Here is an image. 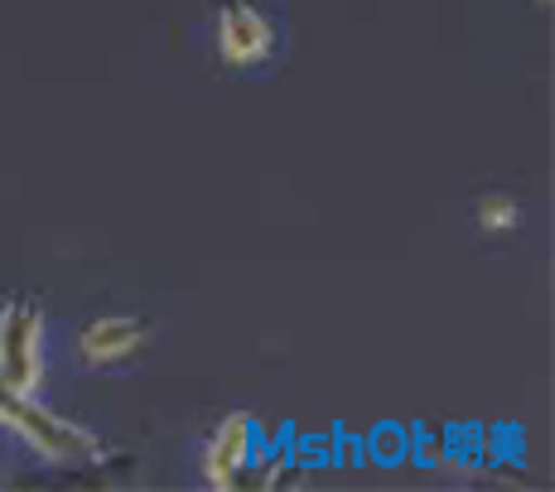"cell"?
Segmentation results:
<instances>
[{
  "label": "cell",
  "mask_w": 555,
  "mask_h": 492,
  "mask_svg": "<svg viewBox=\"0 0 555 492\" xmlns=\"http://www.w3.org/2000/svg\"><path fill=\"white\" fill-rule=\"evenodd\" d=\"M256 449V425L247 411H232L218 430L208 435V449H203V474H208L212 488H237L242 474L251 464Z\"/></svg>",
  "instance_id": "cell-4"
},
{
  "label": "cell",
  "mask_w": 555,
  "mask_h": 492,
  "mask_svg": "<svg viewBox=\"0 0 555 492\" xmlns=\"http://www.w3.org/2000/svg\"><path fill=\"white\" fill-rule=\"evenodd\" d=\"M218 53L228 68H256L275 53V25L247 0H228L218 10Z\"/></svg>",
  "instance_id": "cell-3"
},
{
  "label": "cell",
  "mask_w": 555,
  "mask_h": 492,
  "mask_svg": "<svg viewBox=\"0 0 555 492\" xmlns=\"http://www.w3.org/2000/svg\"><path fill=\"white\" fill-rule=\"evenodd\" d=\"M141 344H145V324L126 314L98 319V324L82 328V358L88 362H126Z\"/></svg>",
  "instance_id": "cell-5"
},
{
  "label": "cell",
  "mask_w": 555,
  "mask_h": 492,
  "mask_svg": "<svg viewBox=\"0 0 555 492\" xmlns=\"http://www.w3.org/2000/svg\"><path fill=\"white\" fill-rule=\"evenodd\" d=\"M0 425L15 430L20 440L35 449L39 458H49V464H88V458L102 454L92 430L63 420L59 411H44V405L35 401V391L5 387V381H0Z\"/></svg>",
  "instance_id": "cell-1"
},
{
  "label": "cell",
  "mask_w": 555,
  "mask_h": 492,
  "mask_svg": "<svg viewBox=\"0 0 555 492\" xmlns=\"http://www.w3.org/2000/svg\"><path fill=\"white\" fill-rule=\"evenodd\" d=\"M478 212H483V228H512V222H517V203L503 198V194L483 198L478 203Z\"/></svg>",
  "instance_id": "cell-6"
},
{
  "label": "cell",
  "mask_w": 555,
  "mask_h": 492,
  "mask_svg": "<svg viewBox=\"0 0 555 492\" xmlns=\"http://www.w3.org/2000/svg\"><path fill=\"white\" fill-rule=\"evenodd\" d=\"M39 372H44V314L35 299H10L0 309V381L35 391Z\"/></svg>",
  "instance_id": "cell-2"
}]
</instances>
